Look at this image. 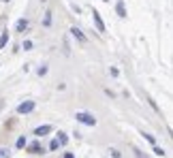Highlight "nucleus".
Returning <instances> with one entry per match:
<instances>
[{"mask_svg":"<svg viewBox=\"0 0 173 158\" xmlns=\"http://www.w3.org/2000/svg\"><path fill=\"white\" fill-rule=\"evenodd\" d=\"M15 145H17V148H19V150H22V148H24V145H28V141H26V135H22V137H19V139H17V141H15Z\"/></svg>","mask_w":173,"mask_h":158,"instance_id":"10","label":"nucleus"},{"mask_svg":"<svg viewBox=\"0 0 173 158\" xmlns=\"http://www.w3.org/2000/svg\"><path fill=\"white\" fill-rule=\"evenodd\" d=\"M28 150H30V154H43V145H41L39 141L30 143V145H28Z\"/></svg>","mask_w":173,"mask_h":158,"instance_id":"6","label":"nucleus"},{"mask_svg":"<svg viewBox=\"0 0 173 158\" xmlns=\"http://www.w3.org/2000/svg\"><path fill=\"white\" fill-rule=\"evenodd\" d=\"M143 139H145V141H150V143H152V145H156V139H154V137H152V135H143Z\"/></svg>","mask_w":173,"mask_h":158,"instance_id":"15","label":"nucleus"},{"mask_svg":"<svg viewBox=\"0 0 173 158\" xmlns=\"http://www.w3.org/2000/svg\"><path fill=\"white\" fill-rule=\"evenodd\" d=\"M39 75H41V77L47 75V66H41V69H39Z\"/></svg>","mask_w":173,"mask_h":158,"instance_id":"18","label":"nucleus"},{"mask_svg":"<svg viewBox=\"0 0 173 158\" xmlns=\"http://www.w3.org/2000/svg\"><path fill=\"white\" fill-rule=\"evenodd\" d=\"M32 109H34V101H24V103H19V105H17V113H19V116L30 113Z\"/></svg>","mask_w":173,"mask_h":158,"instance_id":"2","label":"nucleus"},{"mask_svg":"<svg viewBox=\"0 0 173 158\" xmlns=\"http://www.w3.org/2000/svg\"><path fill=\"white\" fill-rule=\"evenodd\" d=\"M28 28H30V22H28V19H19V22L15 24V30H17V32H24V30H28Z\"/></svg>","mask_w":173,"mask_h":158,"instance_id":"5","label":"nucleus"},{"mask_svg":"<svg viewBox=\"0 0 173 158\" xmlns=\"http://www.w3.org/2000/svg\"><path fill=\"white\" fill-rule=\"evenodd\" d=\"M116 11H118V15H120V17H126V9H124V0H118V4H116Z\"/></svg>","mask_w":173,"mask_h":158,"instance_id":"8","label":"nucleus"},{"mask_svg":"<svg viewBox=\"0 0 173 158\" xmlns=\"http://www.w3.org/2000/svg\"><path fill=\"white\" fill-rule=\"evenodd\" d=\"M6 43H9V32H2V37H0V49H2Z\"/></svg>","mask_w":173,"mask_h":158,"instance_id":"11","label":"nucleus"},{"mask_svg":"<svg viewBox=\"0 0 173 158\" xmlns=\"http://www.w3.org/2000/svg\"><path fill=\"white\" fill-rule=\"evenodd\" d=\"M92 19H94V24H96V30H98V32H105V24H103L100 13H98L96 9H92Z\"/></svg>","mask_w":173,"mask_h":158,"instance_id":"3","label":"nucleus"},{"mask_svg":"<svg viewBox=\"0 0 173 158\" xmlns=\"http://www.w3.org/2000/svg\"><path fill=\"white\" fill-rule=\"evenodd\" d=\"M0 158H11V152L6 148H0Z\"/></svg>","mask_w":173,"mask_h":158,"instance_id":"12","label":"nucleus"},{"mask_svg":"<svg viewBox=\"0 0 173 158\" xmlns=\"http://www.w3.org/2000/svg\"><path fill=\"white\" fill-rule=\"evenodd\" d=\"M43 24H45V26H49V24H51V13H47V15H45Z\"/></svg>","mask_w":173,"mask_h":158,"instance_id":"17","label":"nucleus"},{"mask_svg":"<svg viewBox=\"0 0 173 158\" xmlns=\"http://www.w3.org/2000/svg\"><path fill=\"white\" fill-rule=\"evenodd\" d=\"M2 2H9V0H2Z\"/></svg>","mask_w":173,"mask_h":158,"instance_id":"21","label":"nucleus"},{"mask_svg":"<svg viewBox=\"0 0 173 158\" xmlns=\"http://www.w3.org/2000/svg\"><path fill=\"white\" fill-rule=\"evenodd\" d=\"M135 154H137V158H145L143 154H141V152H139V150H137V148H135Z\"/></svg>","mask_w":173,"mask_h":158,"instance_id":"19","label":"nucleus"},{"mask_svg":"<svg viewBox=\"0 0 173 158\" xmlns=\"http://www.w3.org/2000/svg\"><path fill=\"white\" fill-rule=\"evenodd\" d=\"M22 47H24L26 51H28V49H32V41H24V45H22Z\"/></svg>","mask_w":173,"mask_h":158,"instance_id":"16","label":"nucleus"},{"mask_svg":"<svg viewBox=\"0 0 173 158\" xmlns=\"http://www.w3.org/2000/svg\"><path fill=\"white\" fill-rule=\"evenodd\" d=\"M64 158H75V156H73L71 152H66V154H64Z\"/></svg>","mask_w":173,"mask_h":158,"instance_id":"20","label":"nucleus"},{"mask_svg":"<svg viewBox=\"0 0 173 158\" xmlns=\"http://www.w3.org/2000/svg\"><path fill=\"white\" fill-rule=\"evenodd\" d=\"M71 34H73L75 39L79 41V43H86V34H84V32H81L79 28H71Z\"/></svg>","mask_w":173,"mask_h":158,"instance_id":"7","label":"nucleus"},{"mask_svg":"<svg viewBox=\"0 0 173 158\" xmlns=\"http://www.w3.org/2000/svg\"><path fill=\"white\" fill-rule=\"evenodd\" d=\"M49 132H51V126H49V124L34 128V135H37V137H45V135H49Z\"/></svg>","mask_w":173,"mask_h":158,"instance_id":"4","label":"nucleus"},{"mask_svg":"<svg viewBox=\"0 0 173 158\" xmlns=\"http://www.w3.org/2000/svg\"><path fill=\"white\" fill-rule=\"evenodd\" d=\"M58 148H60V143H58V141H56V139H53V141H51V143H49V150H51V152H56V150H58Z\"/></svg>","mask_w":173,"mask_h":158,"instance_id":"14","label":"nucleus"},{"mask_svg":"<svg viewBox=\"0 0 173 158\" xmlns=\"http://www.w3.org/2000/svg\"><path fill=\"white\" fill-rule=\"evenodd\" d=\"M56 141H58L60 145H66V143H69V137H66L64 132H58V139H56Z\"/></svg>","mask_w":173,"mask_h":158,"instance_id":"9","label":"nucleus"},{"mask_svg":"<svg viewBox=\"0 0 173 158\" xmlns=\"http://www.w3.org/2000/svg\"><path fill=\"white\" fill-rule=\"evenodd\" d=\"M154 154H156V156H165V150H163L160 145H154Z\"/></svg>","mask_w":173,"mask_h":158,"instance_id":"13","label":"nucleus"},{"mask_svg":"<svg viewBox=\"0 0 173 158\" xmlns=\"http://www.w3.org/2000/svg\"><path fill=\"white\" fill-rule=\"evenodd\" d=\"M75 120L81 122V124H86V126H96V118H94L92 113H88V111H77V113H75Z\"/></svg>","mask_w":173,"mask_h":158,"instance_id":"1","label":"nucleus"}]
</instances>
